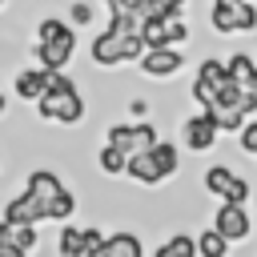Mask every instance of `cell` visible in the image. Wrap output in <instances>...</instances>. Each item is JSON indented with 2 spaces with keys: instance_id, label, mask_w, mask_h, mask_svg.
I'll list each match as a JSON object with an SVG mask.
<instances>
[{
  "instance_id": "obj_1",
  "label": "cell",
  "mask_w": 257,
  "mask_h": 257,
  "mask_svg": "<svg viewBox=\"0 0 257 257\" xmlns=\"http://www.w3.org/2000/svg\"><path fill=\"white\" fill-rule=\"evenodd\" d=\"M36 112L44 116V120H60V124H76L80 120V112H84V104H80V92H76V84L64 76V72H52V84H48V92L36 100Z\"/></svg>"
},
{
  "instance_id": "obj_2",
  "label": "cell",
  "mask_w": 257,
  "mask_h": 257,
  "mask_svg": "<svg viewBox=\"0 0 257 257\" xmlns=\"http://www.w3.org/2000/svg\"><path fill=\"white\" fill-rule=\"evenodd\" d=\"M213 28L217 32H253L257 28V8L249 0H213Z\"/></svg>"
},
{
  "instance_id": "obj_3",
  "label": "cell",
  "mask_w": 257,
  "mask_h": 257,
  "mask_svg": "<svg viewBox=\"0 0 257 257\" xmlns=\"http://www.w3.org/2000/svg\"><path fill=\"white\" fill-rule=\"evenodd\" d=\"M225 84H229V64H221V60H201L197 80H193V100L205 104V112H209V108L217 104V96H221Z\"/></svg>"
},
{
  "instance_id": "obj_4",
  "label": "cell",
  "mask_w": 257,
  "mask_h": 257,
  "mask_svg": "<svg viewBox=\"0 0 257 257\" xmlns=\"http://www.w3.org/2000/svg\"><path fill=\"white\" fill-rule=\"evenodd\" d=\"M108 145L124 149L128 157H141V153H153L161 141H157V128L153 124H112L108 128Z\"/></svg>"
},
{
  "instance_id": "obj_5",
  "label": "cell",
  "mask_w": 257,
  "mask_h": 257,
  "mask_svg": "<svg viewBox=\"0 0 257 257\" xmlns=\"http://www.w3.org/2000/svg\"><path fill=\"white\" fill-rule=\"evenodd\" d=\"M213 229L225 237V241H241V237H249V213H245V205H225L221 201V209H217V217H213Z\"/></svg>"
},
{
  "instance_id": "obj_6",
  "label": "cell",
  "mask_w": 257,
  "mask_h": 257,
  "mask_svg": "<svg viewBox=\"0 0 257 257\" xmlns=\"http://www.w3.org/2000/svg\"><path fill=\"white\" fill-rule=\"evenodd\" d=\"M217 116L213 112H201V116H189L185 120V145L193 149V153H209L213 149V141H217Z\"/></svg>"
},
{
  "instance_id": "obj_7",
  "label": "cell",
  "mask_w": 257,
  "mask_h": 257,
  "mask_svg": "<svg viewBox=\"0 0 257 257\" xmlns=\"http://www.w3.org/2000/svg\"><path fill=\"white\" fill-rule=\"evenodd\" d=\"M48 217V209L32 197V193H20L16 201H8V209H4V225H36V221H44Z\"/></svg>"
},
{
  "instance_id": "obj_8",
  "label": "cell",
  "mask_w": 257,
  "mask_h": 257,
  "mask_svg": "<svg viewBox=\"0 0 257 257\" xmlns=\"http://www.w3.org/2000/svg\"><path fill=\"white\" fill-rule=\"evenodd\" d=\"M92 60L96 64H120V60H128L124 56V32H116L112 24L92 40Z\"/></svg>"
},
{
  "instance_id": "obj_9",
  "label": "cell",
  "mask_w": 257,
  "mask_h": 257,
  "mask_svg": "<svg viewBox=\"0 0 257 257\" xmlns=\"http://www.w3.org/2000/svg\"><path fill=\"white\" fill-rule=\"evenodd\" d=\"M72 48H76V36H68V40H52V44H36V60H40L44 72H60V68L68 64Z\"/></svg>"
},
{
  "instance_id": "obj_10",
  "label": "cell",
  "mask_w": 257,
  "mask_h": 257,
  "mask_svg": "<svg viewBox=\"0 0 257 257\" xmlns=\"http://www.w3.org/2000/svg\"><path fill=\"white\" fill-rule=\"evenodd\" d=\"M24 193H32V197H36V201L48 209V205H52V201L64 193V185H60V177H56V173L36 169V173H28V189H24Z\"/></svg>"
},
{
  "instance_id": "obj_11",
  "label": "cell",
  "mask_w": 257,
  "mask_h": 257,
  "mask_svg": "<svg viewBox=\"0 0 257 257\" xmlns=\"http://www.w3.org/2000/svg\"><path fill=\"white\" fill-rule=\"evenodd\" d=\"M181 64H185V56H181L177 48H153V52L141 60V68H145L149 76H173V72H181Z\"/></svg>"
},
{
  "instance_id": "obj_12",
  "label": "cell",
  "mask_w": 257,
  "mask_h": 257,
  "mask_svg": "<svg viewBox=\"0 0 257 257\" xmlns=\"http://www.w3.org/2000/svg\"><path fill=\"white\" fill-rule=\"evenodd\" d=\"M48 84H52V72H44V68H24V72L16 76V96H20V100H40V96L48 92Z\"/></svg>"
},
{
  "instance_id": "obj_13",
  "label": "cell",
  "mask_w": 257,
  "mask_h": 257,
  "mask_svg": "<svg viewBox=\"0 0 257 257\" xmlns=\"http://www.w3.org/2000/svg\"><path fill=\"white\" fill-rule=\"evenodd\" d=\"M229 80L241 84L245 92H257V60L249 52H233L229 56Z\"/></svg>"
},
{
  "instance_id": "obj_14",
  "label": "cell",
  "mask_w": 257,
  "mask_h": 257,
  "mask_svg": "<svg viewBox=\"0 0 257 257\" xmlns=\"http://www.w3.org/2000/svg\"><path fill=\"white\" fill-rule=\"evenodd\" d=\"M56 253H60V257H88L84 229H76V225H64V229H60V237H56Z\"/></svg>"
},
{
  "instance_id": "obj_15",
  "label": "cell",
  "mask_w": 257,
  "mask_h": 257,
  "mask_svg": "<svg viewBox=\"0 0 257 257\" xmlns=\"http://www.w3.org/2000/svg\"><path fill=\"white\" fill-rule=\"evenodd\" d=\"M153 257H201V249H197V237H189V233H173Z\"/></svg>"
},
{
  "instance_id": "obj_16",
  "label": "cell",
  "mask_w": 257,
  "mask_h": 257,
  "mask_svg": "<svg viewBox=\"0 0 257 257\" xmlns=\"http://www.w3.org/2000/svg\"><path fill=\"white\" fill-rule=\"evenodd\" d=\"M233 185H237V173H233V169H225V165H213V169L205 173V189H209V193H217L221 201L229 197V189H233Z\"/></svg>"
},
{
  "instance_id": "obj_17",
  "label": "cell",
  "mask_w": 257,
  "mask_h": 257,
  "mask_svg": "<svg viewBox=\"0 0 257 257\" xmlns=\"http://www.w3.org/2000/svg\"><path fill=\"white\" fill-rule=\"evenodd\" d=\"M141 36H145L149 52H153V48H173V36H169V20H145Z\"/></svg>"
},
{
  "instance_id": "obj_18",
  "label": "cell",
  "mask_w": 257,
  "mask_h": 257,
  "mask_svg": "<svg viewBox=\"0 0 257 257\" xmlns=\"http://www.w3.org/2000/svg\"><path fill=\"white\" fill-rule=\"evenodd\" d=\"M96 161H100V169H104L108 177H116V173H128V161H133V157H128L124 149H116V145H104Z\"/></svg>"
},
{
  "instance_id": "obj_19",
  "label": "cell",
  "mask_w": 257,
  "mask_h": 257,
  "mask_svg": "<svg viewBox=\"0 0 257 257\" xmlns=\"http://www.w3.org/2000/svg\"><path fill=\"white\" fill-rule=\"evenodd\" d=\"M128 177H133V181H141V185H161V173H157V165H153V157H149V153H141V157H133V161H128Z\"/></svg>"
},
{
  "instance_id": "obj_20",
  "label": "cell",
  "mask_w": 257,
  "mask_h": 257,
  "mask_svg": "<svg viewBox=\"0 0 257 257\" xmlns=\"http://www.w3.org/2000/svg\"><path fill=\"white\" fill-rule=\"evenodd\" d=\"M68 36H76V32L64 20H56V16L40 20V28H36V44H52V40H68Z\"/></svg>"
},
{
  "instance_id": "obj_21",
  "label": "cell",
  "mask_w": 257,
  "mask_h": 257,
  "mask_svg": "<svg viewBox=\"0 0 257 257\" xmlns=\"http://www.w3.org/2000/svg\"><path fill=\"white\" fill-rule=\"evenodd\" d=\"M149 157H153V165H157L161 181H169V177L177 173V149H173V145H165V141H161V145H157V149H153Z\"/></svg>"
},
{
  "instance_id": "obj_22",
  "label": "cell",
  "mask_w": 257,
  "mask_h": 257,
  "mask_svg": "<svg viewBox=\"0 0 257 257\" xmlns=\"http://www.w3.org/2000/svg\"><path fill=\"white\" fill-rule=\"evenodd\" d=\"M0 237H12L24 253L36 249V225H4V221H0Z\"/></svg>"
},
{
  "instance_id": "obj_23",
  "label": "cell",
  "mask_w": 257,
  "mask_h": 257,
  "mask_svg": "<svg viewBox=\"0 0 257 257\" xmlns=\"http://www.w3.org/2000/svg\"><path fill=\"white\" fill-rule=\"evenodd\" d=\"M197 249H201V257H229V241H225L217 229H205V233L197 237Z\"/></svg>"
},
{
  "instance_id": "obj_24",
  "label": "cell",
  "mask_w": 257,
  "mask_h": 257,
  "mask_svg": "<svg viewBox=\"0 0 257 257\" xmlns=\"http://www.w3.org/2000/svg\"><path fill=\"white\" fill-rule=\"evenodd\" d=\"M108 257H141V241L133 233H112L108 237Z\"/></svg>"
},
{
  "instance_id": "obj_25",
  "label": "cell",
  "mask_w": 257,
  "mask_h": 257,
  "mask_svg": "<svg viewBox=\"0 0 257 257\" xmlns=\"http://www.w3.org/2000/svg\"><path fill=\"white\" fill-rule=\"evenodd\" d=\"M72 209H76V201H72V193L64 189V193L48 205V217H52V221H68V217H72Z\"/></svg>"
},
{
  "instance_id": "obj_26",
  "label": "cell",
  "mask_w": 257,
  "mask_h": 257,
  "mask_svg": "<svg viewBox=\"0 0 257 257\" xmlns=\"http://www.w3.org/2000/svg\"><path fill=\"white\" fill-rule=\"evenodd\" d=\"M241 149H245L249 157H257V120H249V124L241 128Z\"/></svg>"
},
{
  "instance_id": "obj_27",
  "label": "cell",
  "mask_w": 257,
  "mask_h": 257,
  "mask_svg": "<svg viewBox=\"0 0 257 257\" xmlns=\"http://www.w3.org/2000/svg\"><path fill=\"white\" fill-rule=\"evenodd\" d=\"M245 201H249V181H241V177H237V185L229 189V197H225V205H245Z\"/></svg>"
},
{
  "instance_id": "obj_28",
  "label": "cell",
  "mask_w": 257,
  "mask_h": 257,
  "mask_svg": "<svg viewBox=\"0 0 257 257\" xmlns=\"http://www.w3.org/2000/svg\"><path fill=\"white\" fill-rule=\"evenodd\" d=\"M68 20H72V24H88V20H92V8H88V4L80 0V4H72V12H68Z\"/></svg>"
},
{
  "instance_id": "obj_29",
  "label": "cell",
  "mask_w": 257,
  "mask_h": 257,
  "mask_svg": "<svg viewBox=\"0 0 257 257\" xmlns=\"http://www.w3.org/2000/svg\"><path fill=\"white\" fill-rule=\"evenodd\" d=\"M0 257H28V253H24L12 237H0Z\"/></svg>"
},
{
  "instance_id": "obj_30",
  "label": "cell",
  "mask_w": 257,
  "mask_h": 257,
  "mask_svg": "<svg viewBox=\"0 0 257 257\" xmlns=\"http://www.w3.org/2000/svg\"><path fill=\"white\" fill-rule=\"evenodd\" d=\"M257 112V92H245L241 96V116H253Z\"/></svg>"
}]
</instances>
